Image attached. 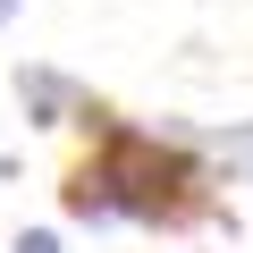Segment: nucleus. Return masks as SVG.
Masks as SVG:
<instances>
[{
	"mask_svg": "<svg viewBox=\"0 0 253 253\" xmlns=\"http://www.w3.org/2000/svg\"><path fill=\"white\" fill-rule=\"evenodd\" d=\"M194 169L177 152H161V135H135V126H101V152L68 177V219L110 228V219H194Z\"/></svg>",
	"mask_w": 253,
	"mask_h": 253,
	"instance_id": "1",
	"label": "nucleus"
},
{
	"mask_svg": "<svg viewBox=\"0 0 253 253\" xmlns=\"http://www.w3.org/2000/svg\"><path fill=\"white\" fill-rule=\"evenodd\" d=\"M17 101H26V118H34V126H59V118L76 110V84H68V76H51V68H17Z\"/></svg>",
	"mask_w": 253,
	"mask_h": 253,
	"instance_id": "2",
	"label": "nucleus"
},
{
	"mask_svg": "<svg viewBox=\"0 0 253 253\" xmlns=\"http://www.w3.org/2000/svg\"><path fill=\"white\" fill-rule=\"evenodd\" d=\"M211 152H219L228 169H245V177H253V118H245V126H228V135H211Z\"/></svg>",
	"mask_w": 253,
	"mask_h": 253,
	"instance_id": "3",
	"label": "nucleus"
},
{
	"mask_svg": "<svg viewBox=\"0 0 253 253\" xmlns=\"http://www.w3.org/2000/svg\"><path fill=\"white\" fill-rule=\"evenodd\" d=\"M17 253H59V236H51V228H26V236H17Z\"/></svg>",
	"mask_w": 253,
	"mask_h": 253,
	"instance_id": "4",
	"label": "nucleus"
},
{
	"mask_svg": "<svg viewBox=\"0 0 253 253\" xmlns=\"http://www.w3.org/2000/svg\"><path fill=\"white\" fill-rule=\"evenodd\" d=\"M9 17H17V0H0V26H9Z\"/></svg>",
	"mask_w": 253,
	"mask_h": 253,
	"instance_id": "5",
	"label": "nucleus"
}]
</instances>
